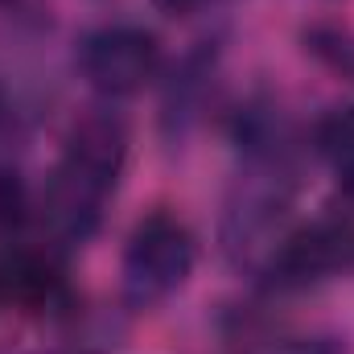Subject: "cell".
Wrapping results in <instances>:
<instances>
[{"label": "cell", "mask_w": 354, "mask_h": 354, "mask_svg": "<svg viewBox=\"0 0 354 354\" xmlns=\"http://www.w3.org/2000/svg\"><path fill=\"white\" fill-rule=\"evenodd\" d=\"M161 66V46L153 33L136 25H107L95 29L87 41L79 46V71L95 91L120 99L136 95Z\"/></svg>", "instance_id": "cell-2"}, {"label": "cell", "mask_w": 354, "mask_h": 354, "mask_svg": "<svg viewBox=\"0 0 354 354\" xmlns=\"http://www.w3.org/2000/svg\"><path fill=\"white\" fill-rule=\"evenodd\" d=\"M309 235H313V243H317L330 272L334 268H354V189H346L342 202H334L330 214L309 227Z\"/></svg>", "instance_id": "cell-4"}, {"label": "cell", "mask_w": 354, "mask_h": 354, "mask_svg": "<svg viewBox=\"0 0 354 354\" xmlns=\"http://www.w3.org/2000/svg\"><path fill=\"white\" fill-rule=\"evenodd\" d=\"M4 115H8V107H4V99H0V124H4Z\"/></svg>", "instance_id": "cell-8"}, {"label": "cell", "mask_w": 354, "mask_h": 354, "mask_svg": "<svg viewBox=\"0 0 354 354\" xmlns=\"http://www.w3.org/2000/svg\"><path fill=\"white\" fill-rule=\"evenodd\" d=\"M313 140H317V153L326 157V165L342 177V185L354 189V107L330 111L317 124Z\"/></svg>", "instance_id": "cell-5"}, {"label": "cell", "mask_w": 354, "mask_h": 354, "mask_svg": "<svg viewBox=\"0 0 354 354\" xmlns=\"http://www.w3.org/2000/svg\"><path fill=\"white\" fill-rule=\"evenodd\" d=\"M161 12H169V17H177V12H189L194 4H202V0H153Z\"/></svg>", "instance_id": "cell-7"}, {"label": "cell", "mask_w": 354, "mask_h": 354, "mask_svg": "<svg viewBox=\"0 0 354 354\" xmlns=\"http://www.w3.org/2000/svg\"><path fill=\"white\" fill-rule=\"evenodd\" d=\"M124 157H128L124 124H115V120H107V115H95V120H83V124L71 132L58 169L111 198V189H115V181H120V169H124Z\"/></svg>", "instance_id": "cell-3"}, {"label": "cell", "mask_w": 354, "mask_h": 354, "mask_svg": "<svg viewBox=\"0 0 354 354\" xmlns=\"http://www.w3.org/2000/svg\"><path fill=\"white\" fill-rule=\"evenodd\" d=\"M194 272V235L174 214H149L136 223L124 248V297L136 309L165 301Z\"/></svg>", "instance_id": "cell-1"}, {"label": "cell", "mask_w": 354, "mask_h": 354, "mask_svg": "<svg viewBox=\"0 0 354 354\" xmlns=\"http://www.w3.org/2000/svg\"><path fill=\"white\" fill-rule=\"evenodd\" d=\"M29 202H25V185L12 169H0V227H17L25 218Z\"/></svg>", "instance_id": "cell-6"}]
</instances>
